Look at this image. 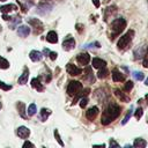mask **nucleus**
Returning a JSON list of instances; mask_svg holds the SVG:
<instances>
[{
    "instance_id": "nucleus-2",
    "label": "nucleus",
    "mask_w": 148,
    "mask_h": 148,
    "mask_svg": "<svg viewBox=\"0 0 148 148\" xmlns=\"http://www.w3.org/2000/svg\"><path fill=\"white\" fill-rule=\"evenodd\" d=\"M126 28V20L123 17H118L116 18L112 23H111V39H113L116 36H118L119 34H121L124 31V29Z\"/></svg>"
},
{
    "instance_id": "nucleus-6",
    "label": "nucleus",
    "mask_w": 148,
    "mask_h": 148,
    "mask_svg": "<svg viewBox=\"0 0 148 148\" xmlns=\"http://www.w3.org/2000/svg\"><path fill=\"white\" fill-rule=\"evenodd\" d=\"M62 47H64V50H66V51L73 50V49L75 47V40H74V38L71 37V36H68V37L62 42Z\"/></svg>"
},
{
    "instance_id": "nucleus-23",
    "label": "nucleus",
    "mask_w": 148,
    "mask_h": 148,
    "mask_svg": "<svg viewBox=\"0 0 148 148\" xmlns=\"http://www.w3.org/2000/svg\"><path fill=\"white\" fill-rule=\"evenodd\" d=\"M16 108H17V111H18L20 116L22 118H25V105H24V103L23 102H17Z\"/></svg>"
},
{
    "instance_id": "nucleus-9",
    "label": "nucleus",
    "mask_w": 148,
    "mask_h": 148,
    "mask_svg": "<svg viewBox=\"0 0 148 148\" xmlns=\"http://www.w3.org/2000/svg\"><path fill=\"white\" fill-rule=\"evenodd\" d=\"M16 134L18 138L21 139H27L29 135H30V130L25 126H20L17 130H16Z\"/></svg>"
},
{
    "instance_id": "nucleus-22",
    "label": "nucleus",
    "mask_w": 148,
    "mask_h": 148,
    "mask_svg": "<svg viewBox=\"0 0 148 148\" xmlns=\"http://www.w3.org/2000/svg\"><path fill=\"white\" fill-rule=\"evenodd\" d=\"M50 114H51V110H49V109H46V108H43V109L40 110V112H39V119H40L42 121H45V120L49 118Z\"/></svg>"
},
{
    "instance_id": "nucleus-48",
    "label": "nucleus",
    "mask_w": 148,
    "mask_h": 148,
    "mask_svg": "<svg viewBox=\"0 0 148 148\" xmlns=\"http://www.w3.org/2000/svg\"><path fill=\"white\" fill-rule=\"evenodd\" d=\"M145 98H146V101H147V104H148V94L146 95V97H145Z\"/></svg>"
},
{
    "instance_id": "nucleus-5",
    "label": "nucleus",
    "mask_w": 148,
    "mask_h": 148,
    "mask_svg": "<svg viewBox=\"0 0 148 148\" xmlns=\"http://www.w3.org/2000/svg\"><path fill=\"white\" fill-rule=\"evenodd\" d=\"M147 53H148V49H147V46H146V45H141V46H139L138 49L134 50L133 56H134V59L139 60V59L145 58V57L147 56Z\"/></svg>"
},
{
    "instance_id": "nucleus-33",
    "label": "nucleus",
    "mask_w": 148,
    "mask_h": 148,
    "mask_svg": "<svg viewBox=\"0 0 148 148\" xmlns=\"http://www.w3.org/2000/svg\"><path fill=\"white\" fill-rule=\"evenodd\" d=\"M133 86H134V83H133L132 81H127V82L125 83V86H124V90H125V91H131L132 88H133Z\"/></svg>"
},
{
    "instance_id": "nucleus-7",
    "label": "nucleus",
    "mask_w": 148,
    "mask_h": 148,
    "mask_svg": "<svg viewBox=\"0 0 148 148\" xmlns=\"http://www.w3.org/2000/svg\"><path fill=\"white\" fill-rule=\"evenodd\" d=\"M66 71H67L68 74L72 75V76H76V75H79V74L82 73V69H80L79 67H76L74 64H68V65H66Z\"/></svg>"
},
{
    "instance_id": "nucleus-34",
    "label": "nucleus",
    "mask_w": 148,
    "mask_h": 148,
    "mask_svg": "<svg viewBox=\"0 0 148 148\" xmlns=\"http://www.w3.org/2000/svg\"><path fill=\"white\" fill-rule=\"evenodd\" d=\"M83 47H84V49H94V47H99V43H98V42H94V43H90V44H86Z\"/></svg>"
},
{
    "instance_id": "nucleus-10",
    "label": "nucleus",
    "mask_w": 148,
    "mask_h": 148,
    "mask_svg": "<svg viewBox=\"0 0 148 148\" xmlns=\"http://www.w3.org/2000/svg\"><path fill=\"white\" fill-rule=\"evenodd\" d=\"M52 9V6L49 5V3H39L38 7H37V13L40 14V15H45L47 13H50Z\"/></svg>"
},
{
    "instance_id": "nucleus-43",
    "label": "nucleus",
    "mask_w": 148,
    "mask_h": 148,
    "mask_svg": "<svg viewBox=\"0 0 148 148\" xmlns=\"http://www.w3.org/2000/svg\"><path fill=\"white\" fill-rule=\"evenodd\" d=\"M23 147H32V148H34V145H32L31 142H29V141H25V142L23 143Z\"/></svg>"
},
{
    "instance_id": "nucleus-24",
    "label": "nucleus",
    "mask_w": 148,
    "mask_h": 148,
    "mask_svg": "<svg viewBox=\"0 0 148 148\" xmlns=\"http://www.w3.org/2000/svg\"><path fill=\"white\" fill-rule=\"evenodd\" d=\"M28 76H29V71H28V68L25 67V68H24V72L22 73V75L18 77V83H20V84H24V83L28 81Z\"/></svg>"
},
{
    "instance_id": "nucleus-16",
    "label": "nucleus",
    "mask_w": 148,
    "mask_h": 148,
    "mask_svg": "<svg viewBox=\"0 0 148 148\" xmlns=\"http://www.w3.org/2000/svg\"><path fill=\"white\" fill-rule=\"evenodd\" d=\"M84 80L86 81H88V82H90V83H94V81H95V76H94V74H92V71H91V68L90 67H87L86 69H84Z\"/></svg>"
},
{
    "instance_id": "nucleus-3",
    "label": "nucleus",
    "mask_w": 148,
    "mask_h": 148,
    "mask_svg": "<svg viewBox=\"0 0 148 148\" xmlns=\"http://www.w3.org/2000/svg\"><path fill=\"white\" fill-rule=\"evenodd\" d=\"M134 37V31L133 30H128L124 36L120 37V39L118 40L117 43V46L119 50H124V49H127V46L131 44L132 39Z\"/></svg>"
},
{
    "instance_id": "nucleus-47",
    "label": "nucleus",
    "mask_w": 148,
    "mask_h": 148,
    "mask_svg": "<svg viewBox=\"0 0 148 148\" xmlns=\"http://www.w3.org/2000/svg\"><path fill=\"white\" fill-rule=\"evenodd\" d=\"M94 147H105V145H94Z\"/></svg>"
},
{
    "instance_id": "nucleus-39",
    "label": "nucleus",
    "mask_w": 148,
    "mask_h": 148,
    "mask_svg": "<svg viewBox=\"0 0 148 148\" xmlns=\"http://www.w3.org/2000/svg\"><path fill=\"white\" fill-rule=\"evenodd\" d=\"M54 136H56V139H57L58 143H59L60 146H64V142H62V140H61V138H60V135H59V133H58V131H57V130H54Z\"/></svg>"
},
{
    "instance_id": "nucleus-21",
    "label": "nucleus",
    "mask_w": 148,
    "mask_h": 148,
    "mask_svg": "<svg viewBox=\"0 0 148 148\" xmlns=\"http://www.w3.org/2000/svg\"><path fill=\"white\" fill-rule=\"evenodd\" d=\"M31 87L32 88H35L37 91H42L43 89H44V87L42 86V83H40V81H39V79L38 77H34L32 80H31Z\"/></svg>"
},
{
    "instance_id": "nucleus-28",
    "label": "nucleus",
    "mask_w": 148,
    "mask_h": 148,
    "mask_svg": "<svg viewBox=\"0 0 148 148\" xmlns=\"http://www.w3.org/2000/svg\"><path fill=\"white\" fill-rule=\"evenodd\" d=\"M108 74H109V72H108L106 67H103V68H99V69H98V72H97V77H98V79H105V77L108 76Z\"/></svg>"
},
{
    "instance_id": "nucleus-15",
    "label": "nucleus",
    "mask_w": 148,
    "mask_h": 148,
    "mask_svg": "<svg viewBox=\"0 0 148 148\" xmlns=\"http://www.w3.org/2000/svg\"><path fill=\"white\" fill-rule=\"evenodd\" d=\"M92 67L94 68H103V67H106V61L101 59V58H94L92 59Z\"/></svg>"
},
{
    "instance_id": "nucleus-20",
    "label": "nucleus",
    "mask_w": 148,
    "mask_h": 148,
    "mask_svg": "<svg viewBox=\"0 0 148 148\" xmlns=\"http://www.w3.org/2000/svg\"><path fill=\"white\" fill-rule=\"evenodd\" d=\"M42 57H43V54H42L39 51H36V50H32V51L29 53V58H30L32 61H39V60H42Z\"/></svg>"
},
{
    "instance_id": "nucleus-52",
    "label": "nucleus",
    "mask_w": 148,
    "mask_h": 148,
    "mask_svg": "<svg viewBox=\"0 0 148 148\" xmlns=\"http://www.w3.org/2000/svg\"><path fill=\"white\" fill-rule=\"evenodd\" d=\"M0 31H1V27H0Z\"/></svg>"
},
{
    "instance_id": "nucleus-35",
    "label": "nucleus",
    "mask_w": 148,
    "mask_h": 148,
    "mask_svg": "<svg viewBox=\"0 0 148 148\" xmlns=\"http://www.w3.org/2000/svg\"><path fill=\"white\" fill-rule=\"evenodd\" d=\"M131 114H132V108L127 111V113H126V116H125V118L123 119V121H121V125H125L127 121H128V119H130V117H131Z\"/></svg>"
},
{
    "instance_id": "nucleus-37",
    "label": "nucleus",
    "mask_w": 148,
    "mask_h": 148,
    "mask_svg": "<svg viewBox=\"0 0 148 148\" xmlns=\"http://www.w3.org/2000/svg\"><path fill=\"white\" fill-rule=\"evenodd\" d=\"M0 89H2V90H10V89H12V86L6 84L5 82L0 81Z\"/></svg>"
},
{
    "instance_id": "nucleus-31",
    "label": "nucleus",
    "mask_w": 148,
    "mask_h": 148,
    "mask_svg": "<svg viewBox=\"0 0 148 148\" xmlns=\"http://www.w3.org/2000/svg\"><path fill=\"white\" fill-rule=\"evenodd\" d=\"M133 77L135 79V80H138V81H142L143 80V77H145V74L143 73H141V72H139V71H135V72H133Z\"/></svg>"
},
{
    "instance_id": "nucleus-30",
    "label": "nucleus",
    "mask_w": 148,
    "mask_h": 148,
    "mask_svg": "<svg viewBox=\"0 0 148 148\" xmlns=\"http://www.w3.org/2000/svg\"><path fill=\"white\" fill-rule=\"evenodd\" d=\"M8 67H9V62H8V60L0 56V68H1V69H7Z\"/></svg>"
},
{
    "instance_id": "nucleus-11",
    "label": "nucleus",
    "mask_w": 148,
    "mask_h": 148,
    "mask_svg": "<svg viewBox=\"0 0 148 148\" xmlns=\"http://www.w3.org/2000/svg\"><path fill=\"white\" fill-rule=\"evenodd\" d=\"M76 60L80 65H88V62L90 61V54L89 53H80L76 57Z\"/></svg>"
},
{
    "instance_id": "nucleus-29",
    "label": "nucleus",
    "mask_w": 148,
    "mask_h": 148,
    "mask_svg": "<svg viewBox=\"0 0 148 148\" xmlns=\"http://www.w3.org/2000/svg\"><path fill=\"white\" fill-rule=\"evenodd\" d=\"M21 22V17L20 16H16L15 18L13 17V20H9V28L10 29H14L16 27V24H18Z\"/></svg>"
},
{
    "instance_id": "nucleus-8",
    "label": "nucleus",
    "mask_w": 148,
    "mask_h": 148,
    "mask_svg": "<svg viewBox=\"0 0 148 148\" xmlns=\"http://www.w3.org/2000/svg\"><path fill=\"white\" fill-rule=\"evenodd\" d=\"M28 23L30 25H32V28L36 29V32H39V31H43V23L38 20V18H28Z\"/></svg>"
},
{
    "instance_id": "nucleus-51",
    "label": "nucleus",
    "mask_w": 148,
    "mask_h": 148,
    "mask_svg": "<svg viewBox=\"0 0 148 148\" xmlns=\"http://www.w3.org/2000/svg\"><path fill=\"white\" fill-rule=\"evenodd\" d=\"M0 1H6V0H0Z\"/></svg>"
},
{
    "instance_id": "nucleus-40",
    "label": "nucleus",
    "mask_w": 148,
    "mask_h": 148,
    "mask_svg": "<svg viewBox=\"0 0 148 148\" xmlns=\"http://www.w3.org/2000/svg\"><path fill=\"white\" fill-rule=\"evenodd\" d=\"M49 58H50L51 60H56V59H57V52H54V51L49 52Z\"/></svg>"
},
{
    "instance_id": "nucleus-42",
    "label": "nucleus",
    "mask_w": 148,
    "mask_h": 148,
    "mask_svg": "<svg viewBox=\"0 0 148 148\" xmlns=\"http://www.w3.org/2000/svg\"><path fill=\"white\" fill-rule=\"evenodd\" d=\"M109 146H110V147H119V143H117L114 140H110Z\"/></svg>"
},
{
    "instance_id": "nucleus-41",
    "label": "nucleus",
    "mask_w": 148,
    "mask_h": 148,
    "mask_svg": "<svg viewBox=\"0 0 148 148\" xmlns=\"http://www.w3.org/2000/svg\"><path fill=\"white\" fill-rule=\"evenodd\" d=\"M17 3H18V6H20V7H21V10H22V12H23V13H24V14H25V13H27V12H28V8H27V7H25V6H24V5H23V3H21V2H20V1H17Z\"/></svg>"
},
{
    "instance_id": "nucleus-4",
    "label": "nucleus",
    "mask_w": 148,
    "mask_h": 148,
    "mask_svg": "<svg viewBox=\"0 0 148 148\" xmlns=\"http://www.w3.org/2000/svg\"><path fill=\"white\" fill-rule=\"evenodd\" d=\"M82 90V84L79 81H71L67 86V94L69 96H75Z\"/></svg>"
},
{
    "instance_id": "nucleus-49",
    "label": "nucleus",
    "mask_w": 148,
    "mask_h": 148,
    "mask_svg": "<svg viewBox=\"0 0 148 148\" xmlns=\"http://www.w3.org/2000/svg\"><path fill=\"white\" fill-rule=\"evenodd\" d=\"M145 83H146V86H148V77L146 79V81H145Z\"/></svg>"
},
{
    "instance_id": "nucleus-36",
    "label": "nucleus",
    "mask_w": 148,
    "mask_h": 148,
    "mask_svg": "<svg viewBox=\"0 0 148 148\" xmlns=\"http://www.w3.org/2000/svg\"><path fill=\"white\" fill-rule=\"evenodd\" d=\"M142 114H143V110H142L141 108H138V109H136V111L134 112V116H135V118H136L138 120L141 118V116H142Z\"/></svg>"
},
{
    "instance_id": "nucleus-18",
    "label": "nucleus",
    "mask_w": 148,
    "mask_h": 148,
    "mask_svg": "<svg viewBox=\"0 0 148 148\" xmlns=\"http://www.w3.org/2000/svg\"><path fill=\"white\" fill-rule=\"evenodd\" d=\"M16 9H17V7H16V5H14V3H8V5H3V6L0 7V10H1L2 13H6V14L10 13L12 10H16Z\"/></svg>"
},
{
    "instance_id": "nucleus-25",
    "label": "nucleus",
    "mask_w": 148,
    "mask_h": 148,
    "mask_svg": "<svg viewBox=\"0 0 148 148\" xmlns=\"http://www.w3.org/2000/svg\"><path fill=\"white\" fill-rule=\"evenodd\" d=\"M114 95H116L119 99H121L123 102H128V101H130V97H128L127 95H125V92H121L119 89H116V90H114Z\"/></svg>"
},
{
    "instance_id": "nucleus-27",
    "label": "nucleus",
    "mask_w": 148,
    "mask_h": 148,
    "mask_svg": "<svg viewBox=\"0 0 148 148\" xmlns=\"http://www.w3.org/2000/svg\"><path fill=\"white\" fill-rule=\"evenodd\" d=\"M133 146H134V147H138V148L146 147V146H147V141H146V140H143V139H141V138H138V139H135V140H134Z\"/></svg>"
},
{
    "instance_id": "nucleus-50",
    "label": "nucleus",
    "mask_w": 148,
    "mask_h": 148,
    "mask_svg": "<svg viewBox=\"0 0 148 148\" xmlns=\"http://www.w3.org/2000/svg\"><path fill=\"white\" fill-rule=\"evenodd\" d=\"M1 108H2V104H1V103H0V110H1Z\"/></svg>"
},
{
    "instance_id": "nucleus-17",
    "label": "nucleus",
    "mask_w": 148,
    "mask_h": 148,
    "mask_svg": "<svg viewBox=\"0 0 148 148\" xmlns=\"http://www.w3.org/2000/svg\"><path fill=\"white\" fill-rule=\"evenodd\" d=\"M89 92H90V89H89V88L84 89L83 91H80V92H77V94L75 95V97H74V99H73V102H72V104H76V103H77V101H80L82 97L87 96Z\"/></svg>"
},
{
    "instance_id": "nucleus-1",
    "label": "nucleus",
    "mask_w": 148,
    "mask_h": 148,
    "mask_svg": "<svg viewBox=\"0 0 148 148\" xmlns=\"http://www.w3.org/2000/svg\"><path fill=\"white\" fill-rule=\"evenodd\" d=\"M120 112H121V108L117 103H109L108 106L104 109V112L101 118L102 125H109L110 123H112L116 118L119 117Z\"/></svg>"
},
{
    "instance_id": "nucleus-26",
    "label": "nucleus",
    "mask_w": 148,
    "mask_h": 148,
    "mask_svg": "<svg viewBox=\"0 0 148 148\" xmlns=\"http://www.w3.org/2000/svg\"><path fill=\"white\" fill-rule=\"evenodd\" d=\"M116 12H117V7H116V6H110V7H108L106 10L104 12V20L106 21L108 17H109L110 15H112L113 13H116Z\"/></svg>"
},
{
    "instance_id": "nucleus-13",
    "label": "nucleus",
    "mask_w": 148,
    "mask_h": 148,
    "mask_svg": "<svg viewBox=\"0 0 148 148\" xmlns=\"http://www.w3.org/2000/svg\"><path fill=\"white\" fill-rule=\"evenodd\" d=\"M97 113H98V108H97V106H91V108L88 109V111L86 112V117H87L88 120H94V119L96 118Z\"/></svg>"
},
{
    "instance_id": "nucleus-32",
    "label": "nucleus",
    "mask_w": 148,
    "mask_h": 148,
    "mask_svg": "<svg viewBox=\"0 0 148 148\" xmlns=\"http://www.w3.org/2000/svg\"><path fill=\"white\" fill-rule=\"evenodd\" d=\"M36 112H37V106H36V104H30L29 105V108H28V114L29 116H34V114H36Z\"/></svg>"
},
{
    "instance_id": "nucleus-14",
    "label": "nucleus",
    "mask_w": 148,
    "mask_h": 148,
    "mask_svg": "<svg viewBox=\"0 0 148 148\" xmlns=\"http://www.w3.org/2000/svg\"><path fill=\"white\" fill-rule=\"evenodd\" d=\"M29 34H30V28L28 25L23 24V25H20L17 28V35L20 37H27V36H29Z\"/></svg>"
},
{
    "instance_id": "nucleus-46",
    "label": "nucleus",
    "mask_w": 148,
    "mask_h": 148,
    "mask_svg": "<svg viewBox=\"0 0 148 148\" xmlns=\"http://www.w3.org/2000/svg\"><path fill=\"white\" fill-rule=\"evenodd\" d=\"M143 66H145L146 68H148V57H146V58L143 59Z\"/></svg>"
},
{
    "instance_id": "nucleus-19",
    "label": "nucleus",
    "mask_w": 148,
    "mask_h": 148,
    "mask_svg": "<svg viewBox=\"0 0 148 148\" xmlns=\"http://www.w3.org/2000/svg\"><path fill=\"white\" fill-rule=\"evenodd\" d=\"M46 40L51 44H54L58 42V35L56 31H49L47 35H46Z\"/></svg>"
},
{
    "instance_id": "nucleus-45",
    "label": "nucleus",
    "mask_w": 148,
    "mask_h": 148,
    "mask_svg": "<svg viewBox=\"0 0 148 148\" xmlns=\"http://www.w3.org/2000/svg\"><path fill=\"white\" fill-rule=\"evenodd\" d=\"M2 18H3L5 21H9V20L12 18V17H9V16H8V15H7L6 13H3V15H2Z\"/></svg>"
},
{
    "instance_id": "nucleus-12",
    "label": "nucleus",
    "mask_w": 148,
    "mask_h": 148,
    "mask_svg": "<svg viewBox=\"0 0 148 148\" xmlns=\"http://www.w3.org/2000/svg\"><path fill=\"white\" fill-rule=\"evenodd\" d=\"M112 80L114 81V82H124L125 81V75L121 73V72H119L118 69H112Z\"/></svg>"
},
{
    "instance_id": "nucleus-44",
    "label": "nucleus",
    "mask_w": 148,
    "mask_h": 148,
    "mask_svg": "<svg viewBox=\"0 0 148 148\" xmlns=\"http://www.w3.org/2000/svg\"><path fill=\"white\" fill-rule=\"evenodd\" d=\"M92 3H94V6H95V7H97V8L101 6V2H99V0H92Z\"/></svg>"
},
{
    "instance_id": "nucleus-38",
    "label": "nucleus",
    "mask_w": 148,
    "mask_h": 148,
    "mask_svg": "<svg viewBox=\"0 0 148 148\" xmlns=\"http://www.w3.org/2000/svg\"><path fill=\"white\" fill-rule=\"evenodd\" d=\"M87 104H88V98L84 96V97H82V98L80 99V106L83 109V108H86Z\"/></svg>"
}]
</instances>
